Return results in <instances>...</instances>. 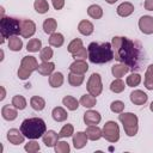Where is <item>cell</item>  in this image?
Masks as SVG:
<instances>
[{
  "instance_id": "1",
  "label": "cell",
  "mask_w": 153,
  "mask_h": 153,
  "mask_svg": "<svg viewBox=\"0 0 153 153\" xmlns=\"http://www.w3.org/2000/svg\"><path fill=\"white\" fill-rule=\"evenodd\" d=\"M114 57L121 63H124L129 69H137L143 61V49L140 42L128 37L115 36L111 41Z\"/></svg>"
},
{
  "instance_id": "2",
  "label": "cell",
  "mask_w": 153,
  "mask_h": 153,
  "mask_svg": "<svg viewBox=\"0 0 153 153\" xmlns=\"http://www.w3.org/2000/svg\"><path fill=\"white\" fill-rule=\"evenodd\" d=\"M88 60L92 63H106L114 59V49L111 43H102L98 44L92 42L87 47Z\"/></svg>"
},
{
  "instance_id": "3",
  "label": "cell",
  "mask_w": 153,
  "mask_h": 153,
  "mask_svg": "<svg viewBox=\"0 0 153 153\" xmlns=\"http://www.w3.org/2000/svg\"><path fill=\"white\" fill-rule=\"evenodd\" d=\"M20 130L25 137L35 140V139H39L44 135V133L47 131V126L42 118L31 117V118H26L22 122Z\"/></svg>"
},
{
  "instance_id": "4",
  "label": "cell",
  "mask_w": 153,
  "mask_h": 153,
  "mask_svg": "<svg viewBox=\"0 0 153 153\" xmlns=\"http://www.w3.org/2000/svg\"><path fill=\"white\" fill-rule=\"evenodd\" d=\"M20 29H22V20L13 18V17L2 16L0 19V32H1V38H2L1 43H4L6 38L20 35Z\"/></svg>"
},
{
  "instance_id": "5",
  "label": "cell",
  "mask_w": 153,
  "mask_h": 153,
  "mask_svg": "<svg viewBox=\"0 0 153 153\" xmlns=\"http://www.w3.org/2000/svg\"><path fill=\"white\" fill-rule=\"evenodd\" d=\"M120 122L123 124L124 131L128 136H135L139 130V120L137 116L133 112H121L118 115Z\"/></svg>"
},
{
  "instance_id": "6",
  "label": "cell",
  "mask_w": 153,
  "mask_h": 153,
  "mask_svg": "<svg viewBox=\"0 0 153 153\" xmlns=\"http://www.w3.org/2000/svg\"><path fill=\"white\" fill-rule=\"evenodd\" d=\"M102 131H103V137H105V140H108L109 142L115 143L120 139V128L115 121H108L104 124Z\"/></svg>"
},
{
  "instance_id": "7",
  "label": "cell",
  "mask_w": 153,
  "mask_h": 153,
  "mask_svg": "<svg viewBox=\"0 0 153 153\" xmlns=\"http://www.w3.org/2000/svg\"><path fill=\"white\" fill-rule=\"evenodd\" d=\"M86 87H87V92L94 97L99 96L103 91V84H102V78L98 73H92L91 76L88 78L87 80V84H86Z\"/></svg>"
},
{
  "instance_id": "8",
  "label": "cell",
  "mask_w": 153,
  "mask_h": 153,
  "mask_svg": "<svg viewBox=\"0 0 153 153\" xmlns=\"http://www.w3.org/2000/svg\"><path fill=\"white\" fill-rule=\"evenodd\" d=\"M36 32V24L30 19H23L22 20V29H20V36L23 38H29L33 36Z\"/></svg>"
},
{
  "instance_id": "9",
  "label": "cell",
  "mask_w": 153,
  "mask_h": 153,
  "mask_svg": "<svg viewBox=\"0 0 153 153\" xmlns=\"http://www.w3.org/2000/svg\"><path fill=\"white\" fill-rule=\"evenodd\" d=\"M139 29L141 32L146 35L153 33V17L152 16H142L139 19Z\"/></svg>"
},
{
  "instance_id": "10",
  "label": "cell",
  "mask_w": 153,
  "mask_h": 153,
  "mask_svg": "<svg viewBox=\"0 0 153 153\" xmlns=\"http://www.w3.org/2000/svg\"><path fill=\"white\" fill-rule=\"evenodd\" d=\"M20 67L24 68L25 71L32 73L33 71H37L38 62H37L35 56H24L20 61Z\"/></svg>"
},
{
  "instance_id": "11",
  "label": "cell",
  "mask_w": 153,
  "mask_h": 153,
  "mask_svg": "<svg viewBox=\"0 0 153 153\" xmlns=\"http://www.w3.org/2000/svg\"><path fill=\"white\" fill-rule=\"evenodd\" d=\"M24 134L22 133V130H18L16 128H12L7 131V140L12 143V145H20L24 142Z\"/></svg>"
},
{
  "instance_id": "12",
  "label": "cell",
  "mask_w": 153,
  "mask_h": 153,
  "mask_svg": "<svg viewBox=\"0 0 153 153\" xmlns=\"http://www.w3.org/2000/svg\"><path fill=\"white\" fill-rule=\"evenodd\" d=\"M100 120H102V116L96 110H88L84 114V122L87 126H96L100 122Z\"/></svg>"
},
{
  "instance_id": "13",
  "label": "cell",
  "mask_w": 153,
  "mask_h": 153,
  "mask_svg": "<svg viewBox=\"0 0 153 153\" xmlns=\"http://www.w3.org/2000/svg\"><path fill=\"white\" fill-rule=\"evenodd\" d=\"M69 71L76 74H85L88 71V65L85 60H75L73 63H71Z\"/></svg>"
},
{
  "instance_id": "14",
  "label": "cell",
  "mask_w": 153,
  "mask_h": 153,
  "mask_svg": "<svg viewBox=\"0 0 153 153\" xmlns=\"http://www.w3.org/2000/svg\"><path fill=\"white\" fill-rule=\"evenodd\" d=\"M148 99V96L141 90H134L130 93V100L135 105H143Z\"/></svg>"
},
{
  "instance_id": "15",
  "label": "cell",
  "mask_w": 153,
  "mask_h": 153,
  "mask_svg": "<svg viewBox=\"0 0 153 153\" xmlns=\"http://www.w3.org/2000/svg\"><path fill=\"white\" fill-rule=\"evenodd\" d=\"M18 109L14 108V106H11L10 104L7 105H4L2 109H1V115L4 117V120L6 121H14L18 116Z\"/></svg>"
},
{
  "instance_id": "16",
  "label": "cell",
  "mask_w": 153,
  "mask_h": 153,
  "mask_svg": "<svg viewBox=\"0 0 153 153\" xmlns=\"http://www.w3.org/2000/svg\"><path fill=\"white\" fill-rule=\"evenodd\" d=\"M59 134H56L54 130H48L44 133V135L42 136L43 139V143L47 146V147H54L57 141H59Z\"/></svg>"
},
{
  "instance_id": "17",
  "label": "cell",
  "mask_w": 153,
  "mask_h": 153,
  "mask_svg": "<svg viewBox=\"0 0 153 153\" xmlns=\"http://www.w3.org/2000/svg\"><path fill=\"white\" fill-rule=\"evenodd\" d=\"M85 133H86L88 140H92V141H97V140H99L103 136V131H102V129L97 124L96 126H88L86 128Z\"/></svg>"
},
{
  "instance_id": "18",
  "label": "cell",
  "mask_w": 153,
  "mask_h": 153,
  "mask_svg": "<svg viewBox=\"0 0 153 153\" xmlns=\"http://www.w3.org/2000/svg\"><path fill=\"white\" fill-rule=\"evenodd\" d=\"M87 140H88V137L85 131H78L76 134L73 135V145L76 149L82 148L87 143Z\"/></svg>"
},
{
  "instance_id": "19",
  "label": "cell",
  "mask_w": 153,
  "mask_h": 153,
  "mask_svg": "<svg viewBox=\"0 0 153 153\" xmlns=\"http://www.w3.org/2000/svg\"><path fill=\"white\" fill-rule=\"evenodd\" d=\"M116 11H117V14L120 17H128V16H130L134 12V5L131 2L124 1L121 5H118Z\"/></svg>"
},
{
  "instance_id": "20",
  "label": "cell",
  "mask_w": 153,
  "mask_h": 153,
  "mask_svg": "<svg viewBox=\"0 0 153 153\" xmlns=\"http://www.w3.org/2000/svg\"><path fill=\"white\" fill-rule=\"evenodd\" d=\"M93 30H94V26L90 20L84 19L78 24V31L84 36H90L93 32Z\"/></svg>"
},
{
  "instance_id": "21",
  "label": "cell",
  "mask_w": 153,
  "mask_h": 153,
  "mask_svg": "<svg viewBox=\"0 0 153 153\" xmlns=\"http://www.w3.org/2000/svg\"><path fill=\"white\" fill-rule=\"evenodd\" d=\"M55 69V63L54 62H42L41 65H38L37 67V72L42 75H50Z\"/></svg>"
},
{
  "instance_id": "22",
  "label": "cell",
  "mask_w": 153,
  "mask_h": 153,
  "mask_svg": "<svg viewBox=\"0 0 153 153\" xmlns=\"http://www.w3.org/2000/svg\"><path fill=\"white\" fill-rule=\"evenodd\" d=\"M62 104H63L68 110L74 111V110H76V109L79 108L80 102H79L76 98H74L73 96H65L63 99H62Z\"/></svg>"
},
{
  "instance_id": "23",
  "label": "cell",
  "mask_w": 153,
  "mask_h": 153,
  "mask_svg": "<svg viewBox=\"0 0 153 153\" xmlns=\"http://www.w3.org/2000/svg\"><path fill=\"white\" fill-rule=\"evenodd\" d=\"M51 116H53L54 121H56V122H63V121L67 120L68 114H67V111H66L63 108H61V106H56V108L53 109V111H51Z\"/></svg>"
},
{
  "instance_id": "24",
  "label": "cell",
  "mask_w": 153,
  "mask_h": 153,
  "mask_svg": "<svg viewBox=\"0 0 153 153\" xmlns=\"http://www.w3.org/2000/svg\"><path fill=\"white\" fill-rule=\"evenodd\" d=\"M128 72H129V67L126 66L124 63H117V65H114L111 67V73L116 78H122Z\"/></svg>"
},
{
  "instance_id": "25",
  "label": "cell",
  "mask_w": 153,
  "mask_h": 153,
  "mask_svg": "<svg viewBox=\"0 0 153 153\" xmlns=\"http://www.w3.org/2000/svg\"><path fill=\"white\" fill-rule=\"evenodd\" d=\"M63 84V74L61 72H55V73H51L50 76H49V85L51 87H60L62 86Z\"/></svg>"
},
{
  "instance_id": "26",
  "label": "cell",
  "mask_w": 153,
  "mask_h": 153,
  "mask_svg": "<svg viewBox=\"0 0 153 153\" xmlns=\"http://www.w3.org/2000/svg\"><path fill=\"white\" fill-rule=\"evenodd\" d=\"M30 105L36 111H42L45 108V100L39 96H33L30 99Z\"/></svg>"
},
{
  "instance_id": "27",
  "label": "cell",
  "mask_w": 153,
  "mask_h": 153,
  "mask_svg": "<svg viewBox=\"0 0 153 153\" xmlns=\"http://www.w3.org/2000/svg\"><path fill=\"white\" fill-rule=\"evenodd\" d=\"M8 48L12 51H20L23 48V41L18 36H12L8 38Z\"/></svg>"
},
{
  "instance_id": "28",
  "label": "cell",
  "mask_w": 153,
  "mask_h": 153,
  "mask_svg": "<svg viewBox=\"0 0 153 153\" xmlns=\"http://www.w3.org/2000/svg\"><path fill=\"white\" fill-rule=\"evenodd\" d=\"M56 27H57V23L54 18H47L43 22V30H44L45 33H49V35L54 33Z\"/></svg>"
},
{
  "instance_id": "29",
  "label": "cell",
  "mask_w": 153,
  "mask_h": 153,
  "mask_svg": "<svg viewBox=\"0 0 153 153\" xmlns=\"http://www.w3.org/2000/svg\"><path fill=\"white\" fill-rule=\"evenodd\" d=\"M65 42V38H63V35L60 33V32H54L50 35L49 37V44L51 47H55V48H59Z\"/></svg>"
},
{
  "instance_id": "30",
  "label": "cell",
  "mask_w": 153,
  "mask_h": 153,
  "mask_svg": "<svg viewBox=\"0 0 153 153\" xmlns=\"http://www.w3.org/2000/svg\"><path fill=\"white\" fill-rule=\"evenodd\" d=\"M80 104L82 105V106H85V108H88V109H91V108H93L96 104H97V99H96V97L94 96H92V94H84V96H81V98H80Z\"/></svg>"
},
{
  "instance_id": "31",
  "label": "cell",
  "mask_w": 153,
  "mask_h": 153,
  "mask_svg": "<svg viewBox=\"0 0 153 153\" xmlns=\"http://www.w3.org/2000/svg\"><path fill=\"white\" fill-rule=\"evenodd\" d=\"M145 87L147 90H153V65H149L145 73Z\"/></svg>"
},
{
  "instance_id": "32",
  "label": "cell",
  "mask_w": 153,
  "mask_h": 153,
  "mask_svg": "<svg viewBox=\"0 0 153 153\" xmlns=\"http://www.w3.org/2000/svg\"><path fill=\"white\" fill-rule=\"evenodd\" d=\"M68 82L71 86H74V87L80 86L84 82V74H76V73L71 72L68 74Z\"/></svg>"
},
{
  "instance_id": "33",
  "label": "cell",
  "mask_w": 153,
  "mask_h": 153,
  "mask_svg": "<svg viewBox=\"0 0 153 153\" xmlns=\"http://www.w3.org/2000/svg\"><path fill=\"white\" fill-rule=\"evenodd\" d=\"M87 14L93 19H100L103 17V10L99 5H91L87 8Z\"/></svg>"
},
{
  "instance_id": "34",
  "label": "cell",
  "mask_w": 153,
  "mask_h": 153,
  "mask_svg": "<svg viewBox=\"0 0 153 153\" xmlns=\"http://www.w3.org/2000/svg\"><path fill=\"white\" fill-rule=\"evenodd\" d=\"M33 7H35V11L39 14H44L49 11V4L47 0H35Z\"/></svg>"
},
{
  "instance_id": "35",
  "label": "cell",
  "mask_w": 153,
  "mask_h": 153,
  "mask_svg": "<svg viewBox=\"0 0 153 153\" xmlns=\"http://www.w3.org/2000/svg\"><path fill=\"white\" fill-rule=\"evenodd\" d=\"M124 87H126V84L124 81L121 79V78H117L115 79L111 84H110V90L114 92V93H121L124 91Z\"/></svg>"
},
{
  "instance_id": "36",
  "label": "cell",
  "mask_w": 153,
  "mask_h": 153,
  "mask_svg": "<svg viewBox=\"0 0 153 153\" xmlns=\"http://www.w3.org/2000/svg\"><path fill=\"white\" fill-rule=\"evenodd\" d=\"M41 48H42V42L38 38H31L26 44V50L30 53H36L41 50Z\"/></svg>"
},
{
  "instance_id": "37",
  "label": "cell",
  "mask_w": 153,
  "mask_h": 153,
  "mask_svg": "<svg viewBox=\"0 0 153 153\" xmlns=\"http://www.w3.org/2000/svg\"><path fill=\"white\" fill-rule=\"evenodd\" d=\"M12 105L14 108H17L18 110H24L26 108V99L23 96L17 94L12 98Z\"/></svg>"
},
{
  "instance_id": "38",
  "label": "cell",
  "mask_w": 153,
  "mask_h": 153,
  "mask_svg": "<svg viewBox=\"0 0 153 153\" xmlns=\"http://www.w3.org/2000/svg\"><path fill=\"white\" fill-rule=\"evenodd\" d=\"M140 82H141V75L139 73H131L129 76H127V80H126V84L129 87H135Z\"/></svg>"
},
{
  "instance_id": "39",
  "label": "cell",
  "mask_w": 153,
  "mask_h": 153,
  "mask_svg": "<svg viewBox=\"0 0 153 153\" xmlns=\"http://www.w3.org/2000/svg\"><path fill=\"white\" fill-rule=\"evenodd\" d=\"M84 45H82V41L80 39V38H74L69 44H68V47H67V50L71 53V54H74V53H76L79 49H81Z\"/></svg>"
},
{
  "instance_id": "40",
  "label": "cell",
  "mask_w": 153,
  "mask_h": 153,
  "mask_svg": "<svg viewBox=\"0 0 153 153\" xmlns=\"http://www.w3.org/2000/svg\"><path fill=\"white\" fill-rule=\"evenodd\" d=\"M73 134H74V127H73V124L67 123V124H65L61 128V130L59 133V136L60 137H68V136H72Z\"/></svg>"
},
{
  "instance_id": "41",
  "label": "cell",
  "mask_w": 153,
  "mask_h": 153,
  "mask_svg": "<svg viewBox=\"0 0 153 153\" xmlns=\"http://www.w3.org/2000/svg\"><path fill=\"white\" fill-rule=\"evenodd\" d=\"M53 54H54L53 49H51L50 47H45V48H43V49L41 50V53H39V59L42 60V62H48V61H50V59L53 57Z\"/></svg>"
},
{
  "instance_id": "42",
  "label": "cell",
  "mask_w": 153,
  "mask_h": 153,
  "mask_svg": "<svg viewBox=\"0 0 153 153\" xmlns=\"http://www.w3.org/2000/svg\"><path fill=\"white\" fill-rule=\"evenodd\" d=\"M55 152L56 153H68L71 151V147L68 145V142L66 141H57V143L54 146Z\"/></svg>"
},
{
  "instance_id": "43",
  "label": "cell",
  "mask_w": 153,
  "mask_h": 153,
  "mask_svg": "<svg viewBox=\"0 0 153 153\" xmlns=\"http://www.w3.org/2000/svg\"><path fill=\"white\" fill-rule=\"evenodd\" d=\"M124 103L123 102H121V100H114L111 104H110V110L112 111V112H115V114H121V112H123V110H124Z\"/></svg>"
},
{
  "instance_id": "44",
  "label": "cell",
  "mask_w": 153,
  "mask_h": 153,
  "mask_svg": "<svg viewBox=\"0 0 153 153\" xmlns=\"http://www.w3.org/2000/svg\"><path fill=\"white\" fill-rule=\"evenodd\" d=\"M39 145L38 142L36 141H29L26 145H25V151L29 152V153H35V152H38L39 151Z\"/></svg>"
},
{
  "instance_id": "45",
  "label": "cell",
  "mask_w": 153,
  "mask_h": 153,
  "mask_svg": "<svg viewBox=\"0 0 153 153\" xmlns=\"http://www.w3.org/2000/svg\"><path fill=\"white\" fill-rule=\"evenodd\" d=\"M72 56L75 59V60H86V57H88V54H87V50H86V48H81V49H79L76 53H74V54H72Z\"/></svg>"
},
{
  "instance_id": "46",
  "label": "cell",
  "mask_w": 153,
  "mask_h": 153,
  "mask_svg": "<svg viewBox=\"0 0 153 153\" xmlns=\"http://www.w3.org/2000/svg\"><path fill=\"white\" fill-rule=\"evenodd\" d=\"M17 74H18V78H19V79H22V80H26V79H29V76L31 75V73H30V72L25 71V69H24V68H22V67H19V68H18Z\"/></svg>"
},
{
  "instance_id": "47",
  "label": "cell",
  "mask_w": 153,
  "mask_h": 153,
  "mask_svg": "<svg viewBox=\"0 0 153 153\" xmlns=\"http://www.w3.org/2000/svg\"><path fill=\"white\" fill-rule=\"evenodd\" d=\"M51 2H53V6L56 11L61 10L65 6V0H51Z\"/></svg>"
},
{
  "instance_id": "48",
  "label": "cell",
  "mask_w": 153,
  "mask_h": 153,
  "mask_svg": "<svg viewBox=\"0 0 153 153\" xmlns=\"http://www.w3.org/2000/svg\"><path fill=\"white\" fill-rule=\"evenodd\" d=\"M145 8L147 11H153V0H146L145 1Z\"/></svg>"
},
{
  "instance_id": "49",
  "label": "cell",
  "mask_w": 153,
  "mask_h": 153,
  "mask_svg": "<svg viewBox=\"0 0 153 153\" xmlns=\"http://www.w3.org/2000/svg\"><path fill=\"white\" fill-rule=\"evenodd\" d=\"M5 96H6L5 87H4V86H1V97H0V100H4V99H5Z\"/></svg>"
},
{
  "instance_id": "50",
  "label": "cell",
  "mask_w": 153,
  "mask_h": 153,
  "mask_svg": "<svg viewBox=\"0 0 153 153\" xmlns=\"http://www.w3.org/2000/svg\"><path fill=\"white\" fill-rule=\"evenodd\" d=\"M105 1H106L108 4H110V5H112V4H115L117 0H105Z\"/></svg>"
},
{
  "instance_id": "51",
  "label": "cell",
  "mask_w": 153,
  "mask_h": 153,
  "mask_svg": "<svg viewBox=\"0 0 153 153\" xmlns=\"http://www.w3.org/2000/svg\"><path fill=\"white\" fill-rule=\"evenodd\" d=\"M149 109H151V111H152V112H153V102H152V103H151V105H149Z\"/></svg>"
},
{
  "instance_id": "52",
  "label": "cell",
  "mask_w": 153,
  "mask_h": 153,
  "mask_svg": "<svg viewBox=\"0 0 153 153\" xmlns=\"http://www.w3.org/2000/svg\"><path fill=\"white\" fill-rule=\"evenodd\" d=\"M0 60H1V61L4 60V51H2V50H1V57H0Z\"/></svg>"
}]
</instances>
